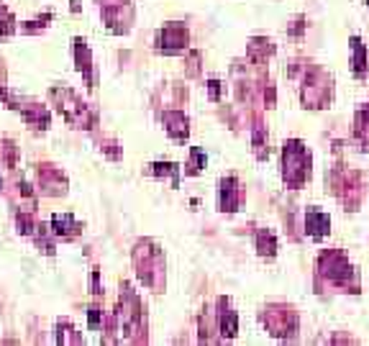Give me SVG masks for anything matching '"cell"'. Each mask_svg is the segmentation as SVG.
Instances as JSON below:
<instances>
[{
	"label": "cell",
	"instance_id": "6da1fadb",
	"mask_svg": "<svg viewBox=\"0 0 369 346\" xmlns=\"http://www.w3.org/2000/svg\"><path fill=\"white\" fill-rule=\"evenodd\" d=\"M318 277H323L328 285L341 287V290H351V293H359V277H356V270L351 267L347 256L336 251V249H328L318 256Z\"/></svg>",
	"mask_w": 369,
	"mask_h": 346
},
{
	"label": "cell",
	"instance_id": "7a4b0ae2",
	"mask_svg": "<svg viewBox=\"0 0 369 346\" xmlns=\"http://www.w3.org/2000/svg\"><path fill=\"white\" fill-rule=\"evenodd\" d=\"M310 151L308 146L298 139H290L282 146V177H285L287 188L300 190L310 180Z\"/></svg>",
	"mask_w": 369,
	"mask_h": 346
},
{
	"label": "cell",
	"instance_id": "3957f363",
	"mask_svg": "<svg viewBox=\"0 0 369 346\" xmlns=\"http://www.w3.org/2000/svg\"><path fill=\"white\" fill-rule=\"evenodd\" d=\"M300 98H302V106L310 108V111L326 108L333 98V77L321 67H305Z\"/></svg>",
	"mask_w": 369,
	"mask_h": 346
},
{
	"label": "cell",
	"instance_id": "277c9868",
	"mask_svg": "<svg viewBox=\"0 0 369 346\" xmlns=\"http://www.w3.org/2000/svg\"><path fill=\"white\" fill-rule=\"evenodd\" d=\"M326 182H328V188L333 190V195L347 205V211H356V208H359V203H362V198H364L362 174L336 167L331 174H326Z\"/></svg>",
	"mask_w": 369,
	"mask_h": 346
},
{
	"label": "cell",
	"instance_id": "5b68a950",
	"mask_svg": "<svg viewBox=\"0 0 369 346\" xmlns=\"http://www.w3.org/2000/svg\"><path fill=\"white\" fill-rule=\"evenodd\" d=\"M264 326L270 328V333L287 339V336H293L298 331V313L293 308H285V305H272L264 313Z\"/></svg>",
	"mask_w": 369,
	"mask_h": 346
},
{
	"label": "cell",
	"instance_id": "8992f818",
	"mask_svg": "<svg viewBox=\"0 0 369 346\" xmlns=\"http://www.w3.org/2000/svg\"><path fill=\"white\" fill-rule=\"evenodd\" d=\"M328 231H331V219H328V213L318 211V208H310V211L305 213V233L313 236V239H323V236H328Z\"/></svg>",
	"mask_w": 369,
	"mask_h": 346
},
{
	"label": "cell",
	"instance_id": "52a82bcc",
	"mask_svg": "<svg viewBox=\"0 0 369 346\" xmlns=\"http://www.w3.org/2000/svg\"><path fill=\"white\" fill-rule=\"evenodd\" d=\"M185 44H188V31L182 29V26H167L159 34V49H165L167 54L180 52Z\"/></svg>",
	"mask_w": 369,
	"mask_h": 346
},
{
	"label": "cell",
	"instance_id": "ba28073f",
	"mask_svg": "<svg viewBox=\"0 0 369 346\" xmlns=\"http://www.w3.org/2000/svg\"><path fill=\"white\" fill-rule=\"evenodd\" d=\"M354 139L359 141V149L369 146V103L356 108L354 116Z\"/></svg>",
	"mask_w": 369,
	"mask_h": 346
},
{
	"label": "cell",
	"instance_id": "9c48e42d",
	"mask_svg": "<svg viewBox=\"0 0 369 346\" xmlns=\"http://www.w3.org/2000/svg\"><path fill=\"white\" fill-rule=\"evenodd\" d=\"M351 52H354V60H351V64H354V75L356 77H367L369 52H367V46L362 44V39L359 36H351Z\"/></svg>",
	"mask_w": 369,
	"mask_h": 346
},
{
	"label": "cell",
	"instance_id": "30bf717a",
	"mask_svg": "<svg viewBox=\"0 0 369 346\" xmlns=\"http://www.w3.org/2000/svg\"><path fill=\"white\" fill-rule=\"evenodd\" d=\"M239 208V188L236 180H223L221 182V211L234 213Z\"/></svg>",
	"mask_w": 369,
	"mask_h": 346
},
{
	"label": "cell",
	"instance_id": "8fae6325",
	"mask_svg": "<svg viewBox=\"0 0 369 346\" xmlns=\"http://www.w3.org/2000/svg\"><path fill=\"white\" fill-rule=\"evenodd\" d=\"M221 310H218V321H221V331L223 336H234L236 333V313L231 310V303L221 298Z\"/></svg>",
	"mask_w": 369,
	"mask_h": 346
},
{
	"label": "cell",
	"instance_id": "7c38bea8",
	"mask_svg": "<svg viewBox=\"0 0 369 346\" xmlns=\"http://www.w3.org/2000/svg\"><path fill=\"white\" fill-rule=\"evenodd\" d=\"M165 123H169L167 126V131L174 136V139H188V118L182 113H167L165 116Z\"/></svg>",
	"mask_w": 369,
	"mask_h": 346
},
{
	"label": "cell",
	"instance_id": "4fadbf2b",
	"mask_svg": "<svg viewBox=\"0 0 369 346\" xmlns=\"http://www.w3.org/2000/svg\"><path fill=\"white\" fill-rule=\"evenodd\" d=\"M256 249H259V254L262 256H274L277 254V239H274V233L262 228V231L256 233Z\"/></svg>",
	"mask_w": 369,
	"mask_h": 346
},
{
	"label": "cell",
	"instance_id": "5bb4252c",
	"mask_svg": "<svg viewBox=\"0 0 369 346\" xmlns=\"http://www.w3.org/2000/svg\"><path fill=\"white\" fill-rule=\"evenodd\" d=\"M270 54H274V44H272L270 39H254L249 44V57L254 62H264Z\"/></svg>",
	"mask_w": 369,
	"mask_h": 346
},
{
	"label": "cell",
	"instance_id": "9a60e30c",
	"mask_svg": "<svg viewBox=\"0 0 369 346\" xmlns=\"http://www.w3.org/2000/svg\"><path fill=\"white\" fill-rule=\"evenodd\" d=\"M200 162H203V154H200V149H193V162H190V174H195L197 169H200Z\"/></svg>",
	"mask_w": 369,
	"mask_h": 346
},
{
	"label": "cell",
	"instance_id": "2e32d148",
	"mask_svg": "<svg viewBox=\"0 0 369 346\" xmlns=\"http://www.w3.org/2000/svg\"><path fill=\"white\" fill-rule=\"evenodd\" d=\"M302 31H305V18L300 15V18H295V26H293L290 31H287V34H290V36H300Z\"/></svg>",
	"mask_w": 369,
	"mask_h": 346
},
{
	"label": "cell",
	"instance_id": "e0dca14e",
	"mask_svg": "<svg viewBox=\"0 0 369 346\" xmlns=\"http://www.w3.org/2000/svg\"><path fill=\"white\" fill-rule=\"evenodd\" d=\"M367 3H369V0H367Z\"/></svg>",
	"mask_w": 369,
	"mask_h": 346
}]
</instances>
